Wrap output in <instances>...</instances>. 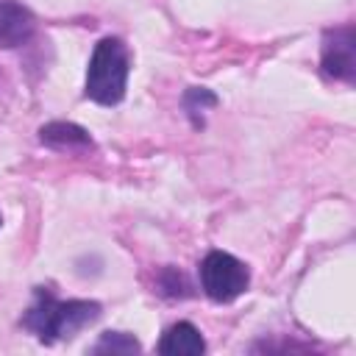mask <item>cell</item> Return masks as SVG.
Instances as JSON below:
<instances>
[{"mask_svg":"<svg viewBox=\"0 0 356 356\" xmlns=\"http://www.w3.org/2000/svg\"><path fill=\"white\" fill-rule=\"evenodd\" d=\"M100 317V303L97 300H58L53 298L50 289L36 286L33 303L22 314V325L36 334L39 342L53 345L58 339L75 337L81 328L92 325Z\"/></svg>","mask_w":356,"mask_h":356,"instance_id":"6da1fadb","label":"cell"},{"mask_svg":"<svg viewBox=\"0 0 356 356\" xmlns=\"http://www.w3.org/2000/svg\"><path fill=\"white\" fill-rule=\"evenodd\" d=\"M128 83V50L120 39L106 36L95 44L86 67V97L100 106H117L125 97Z\"/></svg>","mask_w":356,"mask_h":356,"instance_id":"7a4b0ae2","label":"cell"},{"mask_svg":"<svg viewBox=\"0 0 356 356\" xmlns=\"http://www.w3.org/2000/svg\"><path fill=\"white\" fill-rule=\"evenodd\" d=\"M250 273L248 267L225 253V250H211L200 261V289L214 300V303H231L248 289Z\"/></svg>","mask_w":356,"mask_h":356,"instance_id":"3957f363","label":"cell"},{"mask_svg":"<svg viewBox=\"0 0 356 356\" xmlns=\"http://www.w3.org/2000/svg\"><path fill=\"white\" fill-rule=\"evenodd\" d=\"M320 64L328 78L353 83V78H356V31H353V25H339V28H331L323 33Z\"/></svg>","mask_w":356,"mask_h":356,"instance_id":"277c9868","label":"cell"},{"mask_svg":"<svg viewBox=\"0 0 356 356\" xmlns=\"http://www.w3.org/2000/svg\"><path fill=\"white\" fill-rule=\"evenodd\" d=\"M36 31L33 14L17 0H0V47L11 50L25 44Z\"/></svg>","mask_w":356,"mask_h":356,"instance_id":"5b68a950","label":"cell"},{"mask_svg":"<svg viewBox=\"0 0 356 356\" xmlns=\"http://www.w3.org/2000/svg\"><path fill=\"white\" fill-rule=\"evenodd\" d=\"M156 350H159L161 356H200V353L206 350V339L200 337V331H197L192 323L184 320V323L170 325V328L161 334Z\"/></svg>","mask_w":356,"mask_h":356,"instance_id":"8992f818","label":"cell"},{"mask_svg":"<svg viewBox=\"0 0 356 356\" xmlns=\"http://www.w3.org/2000/svg\"><path fill=\"white\" fill-rule=\"evenodd\" d=\"M39 142L53 147V150H92L95 142L92 136L75 125V122H64V120H56V122H47L39 128Z\"/></svg>","mask_w":356,"mask_h":356,"instance_id":"52a82bcc","label":"cell"},{"mask_svg":"<svg viewBox=\"0 0 356 356\" xmlns=\"http://www.w3.org/2000/svg\"><path fill=\"white\" fill-rule=\"evenodd\" d=\"M139 350L142 345L136 342V337L125 331H106L92 345V353H139Z\"/></svg>","mask_w":356,"mask_h":356,"instance_id":"ba28073f","label":"cell"},{"mask_svg":"<svg viewBox=\"0 0 356 356\" xmlns=\"http://www.w3.org/2000/svg\"><path fill=\"white\" fill-rule=\"evenodd\" d=\"M159 292L167 295V298H186V295H192L184 273H178L175 267H164L161 270V275H159Z\"/></svg>","mask_w":356,"mask_h":356,"instance_id":"9c48e42d","label":"cell"},{"mask_svg":"<svg viewBox=\"0 0 356 356\" xmlns=\"http://www.w3.org/2000/svg\"><path fill=\"white\" fill-rule=\"evenodd\" d=\"M184 103H186V108H189V114H195L197 108L203 111V106H217V97L209 92V89H197V86H192L189 92H186V97H184Z\"/></svg>","mask_w":356,"mask_h":356,"instance_id":"30bf717a","label":"cell"}]
</instances>
